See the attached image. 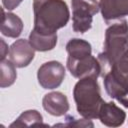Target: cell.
<instances>
[{"label":"cell","mask_w":128,"mask_h":128,"mask_svg":"<svg viewBox=\"0 0 128 128\" xmlns=\"http://www.w3.org/2000/svg\"><path fill=\"white\" fill-rule=\"evenodd\" d=\"M66 75L64 65L56 60L43 63L37 71V79L39 85L43 89L53 90L58 88Z\"/></svg>","instance_id":"8992f818"},{"label":"cell","mask_w":128,"mask_h":128,"mask_svg":"<svg viewBox=\"0 0 128 128\" xmlns=\"http://www.w3.org/2000/svg\"><path fill=\"white\" fill-rule=\"evenodd\" d=\"M65 123L55 124L54 126H67V127H93L94 124L89 119H77L73 116H66Z\"/></svg>","instance_id":"e0dca14e"},{"label":"cell","mask_w":128,"mask_h":128,"mask_svg":"<svg viewBox=\"0 0 128 128\" xmlns=\"http://www.w3.org/2000/svg\"><path fill=\"white\" fill-rule=\"evenodd\" d=\"M35 57V49L29 40L18 39L9 48V59L17 68L28 66Z\"/></svg>","instance_id":"ba28073f"},{"label":"cell","mask_w":128,"mask_h":128,"mask_svg":"<svg viewBox=\"0 0 128 128\" xmlns=\"http://www.w3.org/2000/svg\"><path fill=\"white\" fill-rule=\"evenodd\" d=\"M42 106L46 112L56 117L66 115L70 108L67 96L59 91L45 94L42 99Z\"/></svg>","instance_id":"30bf717a"},{"label":"cell","mask_w":128,"mask_h":128,"mask_svg":"<svg viewBox=\"0 0 128 128\" xmlns=\"http://www.w3.org/2000/svg\"><path fill=\"white\" fill-rule=\"evenodd\" d=\"M98 119L100 122L108 127H119L123 125L126 119V113L123 109L118 107L114 102H105L100 106Z\"/></svg>","instance_id":"8fae6325"},{"label":"cell","mask_w":128,"mask_h":128,"mask_svg":"<svg viewBox=\"0 0 128 128\" xmlns=\"http://www.w3.org/2000/svg\"><path fill=\"white\" fill-rule=\"evenodd\" d=\"M57 33L54 34H43L32 29L29 34V42L35 51L46 52L55 48L57 44Z\"/></svg>","instance_id":"4fadbf2b"},{"label":"cell","mask_w":128,"mask_h":128,"mask_svg":"<svg viewBox=\"0 0 128 128\" xmlns=\"http://www.w3.org/2000/svg\"><path fill=\"white\" fill-rule=\"evenodd\" d=\"M106 93L121 105L128 108V74L110 69L103 77Z\"/></svg>","instance_id":"5b68a950"},{"label":"cell","mask_w":128,"mask_h":128,"mask_svg":"<svg viewBox=\"0 0 128 128\" xmlns=\"http://www.w3.org/2000/svg\"><path fill=\"white\" fill-rule=\"evenodd\" d=\"M127 48L128 22L122 19L112 23L105 31L103 52L99 53L97 57L102 67V77H104Z\"/></svg>","instance_id":"7a4b0ae2"},{"label":"cell","mask_w":128,"mask_h":128,"mask_svg":"<svg viewBox=\"0 0 128 128\" xmlns=\"http://www.w3.org/2000/svg\"><path fill=\"white\" fill-rule=\"evenodd\" d=\"M16 66L11 62L10 59H3L0 61V86L6 88L14 84L17 78Z\"/></svg>","instance_id":"2e32d148"},{"label":"cell","mask_w":128,"mask_h":128,"mask_svg":"<svg viewBox=\"0 0 128 128\" xmlns=\"http://www.w3.org/2000/svg\"><path fill=\"white\" fill-rule=\"evenodd\" d=\"M23 126H48L43 123V117L35 109H30L23 111L18 118L10 124V128L13 127H23Z\"/></svg>","instance_id":"9a60e30c"},{"label":"cell","mask_w":128,"mask_h":128,"mask_svg":"<svg viewBox=\"0 0 128 128\" xmlns=\"http://www.w3.org/2000/svg\"><path fill=\"white\" fill-rule=\"evenodd\" d=\"M22 1L23 0H2V5L5 9L10 11V10H14L15 8H17L21 4Z\"/></svg>","instance_id":"d6986e66"},{"label":"cell","mask_w":128,"mask_h":128,"mask_svg":"<svg viewBox=\"0 0 128 128\" xmlns=\"http://www.w3.org/2000/svg\"><path fill=\"white\" fill-rule=\"evenodd\" d=\"M0 42H1V57H0V59L3 60V59H6V56L9 54V48H8V45L6 44V42L4 41V39H0Z\"/></svg>","instance_id":"ffe728a7"},{"label":"cell","mask_w":128,"mask_h":128,"mask_svg":"<svg viewBox=\"0 0 128 128\" xmlns=\"http://www.w3.org/2000/svg\"><path fill=\"white\" fill-rule=\"evenodd\" d=\"M71 7L73 31L84 34L91 29L93 16L100 11L99 2L96 0H71Z\"/></svg>","instance_id":"277c9868"},{"label":"cell","mask_w":128,"mask_h":128,"mask_svg":"<svg viewBox=\"0 0 128 128\" xmlns=\"http://www.w3.org/2000/svg\"><path fill=\"white\" fill-rule=\"evenodd\" d=\"M98 78L86 76L80 78L74 86L73 98L76 104V109L79 115L85 119H96L103 99L101 97Z\"/></svg>","instance_id":"3957f363"},{"label":"cell","mask_w":128,"mask_h":128,"mask_svg":"<svg viewBox=\"0 0 128 128\" xmlns=\"http://www.w3.org/2000/svg\"><path fill=\"white\" fill-rule=\"evenodd\" d=\"M66 51L68 53L67 58L80 59L92 55V46L84 39L72 38L66 44Z\"/></svg>","instance_id":"5bb4252c"},{"label":"cell","mask_w":128,"mask_h":128,"mask_svg":"<svg viewBox=\"0 0 128 128\" xmlns=\"http://www.w3.org/2000/svg\"><path fill=\"white\" fill-rule=\"evenodd\" d=\"M67 69L75 78H83L86 76H93L98 78L102 74V67L98 58L93 55L83 57L80 59L67 58Z\"/></svg>","instance_id":"52a82bcc"},{"label":"cell","mask_w":128,"mask_h":128,"mask_svg":"<svg viewBox=\"0 0 128 128\" xmlns=\"http://www.w3.org/2000/svg\"><path fill=\"white\" fill-rule=\"evenodd\" d=\"M33 30L54 34L70 20V11L64 0H33Z\"/></svg>","instance_id":"6da1fadb"},{"label":"cell","mask_w":128,"mask_h":128,"mask_svg":"<svg viewBox=\"0 0 128 128\" xmlns=\"http://www.w3.org/2000/svg\"><path fill=\"white\" fill-rule=\"evenodd\" d=\"M110 69H113L121 74H128V48L118 58V60L112 65Z\"/></svg>","instance_id":"ac0fdd59"},{"label":"cell","mask_w":128,"mask_h":128,"mask_svg":"<svg viewBox=\"0 0 128 128\" xmlns=\"http://www.w3.org/2000/svg\"><path fill=\"white\" fill-rule=\"evenodd\" d=\"M2 17H1V33L2 35L9 38H17L21 35L23 30V22L21 18L12 13L5 12L4 7L1 8Z\"/></svg>","instance_id":"7c38bea8"},{"label":"cell","mask_w":128,"mask_h":128,"mask_svg":"<svg viewBox=\"0 0 128 128\" xmlns=\"http://www.w3.org/2000/svg\"><path fill=\"white\" fill-rule=\"evenodd\" d=\"M99 9L105 23L111 24L128 16V0H100Z\"/></svg>","instance_id":"9c48e42d"}]
</instances>
